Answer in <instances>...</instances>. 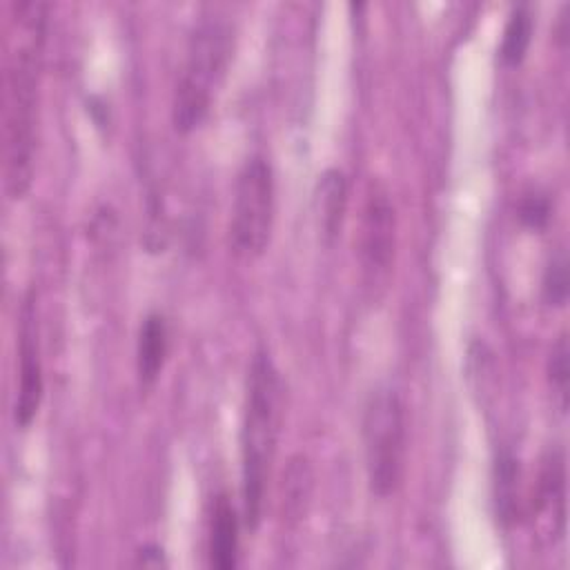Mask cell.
<instances>
[{
    "label": "cell",
    "instance_id": "6da1fadb",
    "mask_svg": "<svg viewBox=\"0 0 570 570\" xmlns=\"http://www.w3.org/2000/svg\"><path fill=\"white\" fill-rule=\"evenodd\" d=\"M45 33L47 4L40 0H16L4 40L2 105L4 191L11 200H20L33 180Z\"/></svg>",
    "mask_w": 570,
    "mask_h": 570
},
{
    "label": "cell",
    "instance_id": "2e32d148",
    "mask_svg": "<svg viewBox=\"0 0 570 570\" xmlns=\"http://www.w3.org/2000/svg\"><path fill=\"white\" fill-rule=\"evenodd\" d=\"M519 218L530 229H543L550 218V200L543 194H528L519 205Z\"/></svg>",
    "mask_w": 570,
    "mask_h": 570
},
{
    "label": "cell",
    "instance_id": "5bb4252c",
    "mask_svg": "<svg viewBox=\"0 0 570 570\" xmlns=\"http://www.w3.org/2000/svg\"><path fill=\"white\" fill-rule=\"evenodd\" d=\"M568 287H570L568 256L563 249H557L543 269V281H541L543 303L548 307H563L568 301Z\"/></svg>",
    "mask_w": 570,
    "mask_h": 570
},
{
    "label": "cell",
    "instance_id": "9a60e30c",
    "mask_svg": "<svg viewBox=\"0 0 570 570\" xmlns=\"http://www.w3.org/2000/svg\"><path fill=\"white\" fill-rule=\"evenodd\" d=\"M309 465L303 459H294L285 481V510L301 514L303 499L309 494Z\"/></svg>",
    "mask_w": 570,
    "mask_h": 570
},
{
    "label": "cell",
    "instance_id": "4fadbf2b",
    "mask_svg": "<svg viewBox=\"0 0 570 570\" xmlns=\"http://www.w3.org/2000/svg\"><path fill=\"white\" fill-rule=\"evenodd\" d=\"M570 350H568V336L561 334L552 350H550V358H548V381L552 387V399L554 405L561 414L568 412V379H570Z\"/></svg>",
    "mask_w": 570,
    "mask_h": 570
},
{
    "label": "cell",
    "instance_id": "9c48e42d",
    "mask_svg": "<svg viewBox=\"0 0 570 570\" xmlns=\"http://www.w3.org/2000/svg\"><path fill=\"white\" fill-rule=\"evenodd\" d=\"M169 352V330L163 314L151 312L145 316L138 330L136 343V372L138 381L149 387L158 381Z\"/></svg>",
    "mask_w": 570,
    "mask_h": 570
},
{
    "label": "cell",
    "instance_id": "8992f818",
    "mask_svg": "<svg viewBox=\"0 0 570 570\" xmlns=\"http://www.w3.org/2000/svg\"><path fill=\"white\" fill-rule=\"evenodd\" d=\"M396 254V212L387 187L372 180L365 191L361 227H358V261L361 278L370 298L379 301L390 283Z\"/></svg>",
    "mask_w": 570,
    "mask_h": 570
},
{
    "label": "cell",
    "instance_id": "30bf717a",
    "mask_svg": "<svg viewBox=\"0 0 570 570\" xmlns=\"http://www.w3.org/2000/svg\"><path fill=\"white\" fill-rule=\"evenodd\" d=\"M240 519L232 501L220 494L214 503L209 523V566L216 570H232L238 566Z\"/></svg>",
    "mask_w": 570,
    "mask_h": 570
},
{
    "label": "cell",
    "instance_id": "5b68a950",
    "mask_svg": "<svg viewBox=\"0 0 570 570\" xmlns=\"http://www.w3.org/2000/svg\"><path fill=\"white\" fill-rule=\"evenodd\" d=\"M274 223V174L263 156L245 160L236 176L229 240L240 258H258L272 236Z\"/></svg>",
    "mask_w": 570,
    "mask_h": 570
},
{
    "label": "cell",
    "instance_id": "3957f363",
    "mask_svg": "<svg viewBox=\"0 0 570 570\" xmlns=\"http://www.w3.org/2000/svg\"><path fill=\"white\" fill-rule=\"evenodd\" d=\"M234 49L232 27L218 18L203 20L189 38L185 65L176 82L171 120L176 131L189 134L207 118Z\"/></svg>",
    "mask_w": 570,
    "mask_h": 570
},
{
    "label": "cell",
    "instance_id": "e0dca14e",
    "mask_svg": "<svg viewBox=\"0 0 570 570\" xmlns=\"http://www.w3.org/2000/svg\"><path fill=\"white\" fill-rule=\"evenodd\" d=\"M140 563L142 566H160L163 561V548L158 546H145L140 548Z\"/></svg>",
    "mask_w": 570,
    "mask_h": 570
},
{
    "label": "cell",
    "instance_id": "7a4b0ae2",
    "mask_svg": "<svg viewBox=\"0 0 570 570\" xmlns=\"http://www.w3.org/2000/svg\"><path fill=\"white\" fill-rule=\"evenodd\" d=\"M283 419V385L278 370L265 350L252 358L240 428V492L243 519L256 530L263 517L265 490L276 454Z\"/></svg>",
    "mask_w": 570,
    "mask_h": 570
},
{
    "label": "cell",
    "instance_id": "ba28073f",
    "mask_svg": "<svg viewBox=\"0 0 570 570\" xmlns=\"http://www.w3.org/2000/svg\"><path fill=\"white\" fill-rule=\"evenodd\" d=\"M345 209H347L345 174L336 167L325 169L318 176V183L314 189L316 223H318V229H321V236L325 243H334V238L341 234Z\"/></svg>",
    "mask_w": 570,
    "mask_h": 570
},
{
    "label": "cell",
    "instance_id": "8fae6325",
    "mask_svg": "<svg viewBox=\"0 0 570 570\" xmlns=\"http://www.w3.org/2000/svg\"><path fill=\"white\" fill-rule=\"evenodd\" d=\"M532 29H534V20H532L528 4L514 7L508 16V22L503 29V40L499 47V56L505 67H517L523 62L528 47L532 42Z\"/></svg>",
    "mask_w": 570,
    "mask_h": 570
},
{
    "label": "cell",
    "instance_id": "277c9868",
    "mask_svg": "<svg viewBox=\"0 0 570 570\" xmlns=\"http://www.w3.org/2000/svg\"><path fill=\"white\" fill-rule=\"evenodd\" d=\"M361 434L370 490L387 499L399 490L405 472V405L394 387H376L370 394Z\"/></svg>",
    "mask_w": 570,
    "mask_h": 570
},
{
    "label": "cell",
    "instance_id": "52a82bcc",
    "mask_svg": "<svg viewBox=\"0 0 570 570\" xmlns=\"http://www.w3.org/2000/svg\"><path fill=\"white\" fill-rule=\"evenodd\" d=\"M18 387L13 403V421L18 428H29L38 414L45 379H42V358L38 343V323H36V298L29 292L20 307V327H18Z\"/></svg>",
    "mask_w": 570,
    "mask_h": 570
},
{
    "label": "cell",
    "instance_id": "7c38bea8",
    "mask_svg": "<svg viewBox=\"0 0 570 570\" xmlns=\"http://www.w3.org/2000/svg\"><path fill=\"white\" fill-rule=\"evenodd\" d=\"M517 481L519 461L512 452L503 450L494 463V508L501 523H510L517 512Z\"/></svg>",
    "mask_w": 570,
    "mask_h": 570
}]
</instances>
